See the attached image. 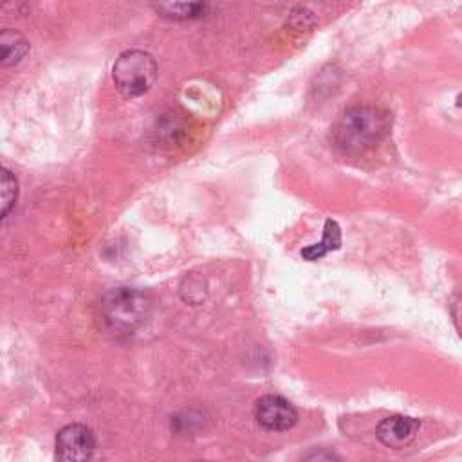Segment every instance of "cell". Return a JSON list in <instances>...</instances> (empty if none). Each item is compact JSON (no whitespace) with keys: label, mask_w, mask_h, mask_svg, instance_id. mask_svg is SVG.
Listing matches in <instances>:
<instances>
[{"label":"cell","mask_w":462,"mask_h":462,"mask_svg":"<svg viewBox=\"0 0 462 462\" xmlns=\"http://www.w3.org/2000/svg\"><path fill=\"white\" fill-rule=\"evenodd\" d=\"M390 128L388 114L375 106L357 105L346 108L330 128L334 148L346 155H361L375 148Z\"/></svg>","instance_id":"obj_1"},{"label":"cell","mask_w":462,"mask_h":462,"mask_svg":"<svg viewBox=\"0 0 462 462\" xmlns=\"http://www.w3.org/2000/svg\"><path fill=\"white\" fill-rule=\"evenodd\" d=\"M150 310V296L132 287L114 289L101 300L103 323L114 336L134 334L146 321Z\"/></svg>","instance_id":"obj_2"},{"label":"cell","mask_w":462,"mask_h":462,"mask_svg":"<svg viewBox=\"0 0 462 462\" xmlns=\"http://www.w3.org/2000/svg\"><path fill=\"white\" fill-rule=\"evenodd\" d=\"M157 63L150 52L126 51L116 60L112 78L123 96L137 97L152 88L157 79Z\"/></svg>","instance_id":"obj_3"},{"label":"cell","mask_w":462,"mask_h":462,"mask_svg":"<svg viewBox=\"0 0 462 462\" xmlns=\"http://www.w3.org/2000/svg\"><path fill=\"white\" fill-rule=\"evenodd\" d=\"M96 451L94 431L85 424H69L56 435V458L67 462L88 460Z\"/></svg>","instance_id":"obj_4"},{"label":"cell","mask_w":462,"mask_h":462,"mask_svg":"<svg viewBox=\"0 0 462 462\" xmlns=\"http://www.w3.org/2000/svg\"><path fill=\"white\" fill-rule=\"evenodd\" d=\"M254 419L267 431H287L298 422V411L285 397L267 393L256 401Z\"/></svg>","instance_id":"obj_5"},{"label":"cell","mask_w":462,"mask_h":462,"mask_svg":"<svg viewBox=\"0 0 462 462\" xmlns=\"http://www.w3.org/2000/svg\"><path fill=\"white\" fill-rule=\"evenodd\" d=\"M419 426L420 424L415 417L390 415L377 424L375 435L384 446H388L392 449H402L415 440Z\"/></svg>","instance_id":"obj_6"},{"label":"cell","mask_w":462,"mask_h":462,"mask_svg":"<svg viewBox=\"0 0 462 462\" xmlns=\"http://www.w3.org/2000/svg\"><path fill=\"white\" fill-rule=\"evenodd\" d=\"M159 16L168 20H193L206 13L208 0H152Z\"/></svg>","instance_id":"obj_7"},{"label":"cell","mask_w":462,"mask_h":462,"mask_svg":"<svg viewBox=\"0 0 462 462\" xmlns=\"http://www.w3.org/2000/svg\"><path fill=\"white\" fill-rule=\"evenodd\" d=\"M29 52L27 38L14 29H0V67H13Z\"/></svg>","instance_id":"obj_8"},{"label":"cell","mask_w":462,"mask_h":462,"mask_svg":"<svg viewBox=\"0 0 462 462\" xmlns=\"http://www.w3.org/2000/svg\"><path fill=\"white\" fill-rule=\"evenodd\" d=\"M341 247V227L336 220L327 218L323 226V238L318 244H310L301 249V256L309 262H316L325 254L337 251Z\"/></svg>","instance_id":"obj_9"},{"label":"cell","mask_w":462,"mask_h":462,"mask_svg":"<svg viewBox=\"0 0 462 462\" xmlns=\"http://www.w3.org/2000/svg\"><path fill=\"white\" fill-rule=\"evenodd\" d=\"M18 199V182L11 171L0 168V220L14 208Z\"/></svg>","instance_id":"obj_10"}]
</instances>
